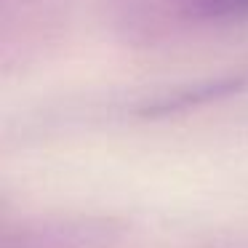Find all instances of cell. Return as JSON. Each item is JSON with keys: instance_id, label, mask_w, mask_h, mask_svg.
Returning <instances> with one entry per match:
<instances>
[{"instance_id": "obj_1", "label": "cell", "mask_w": 248, "mask_h": 248, "mask_svg": "<svg viewBox=\"0 0 248 248\" xmlns=\"http://www.w3.org/2000/svg\"><path fill=\"white\" fill-rule=\"evenodd\" d=\"M115 27L131 40L155 43L179 30L248 19V0H109Z\"/></svg>"}, {"instance_id": "obj_2", "label": "cell", "mask_w": 248, "mask_h": 248, "mask_svg": "<svg viewBox=\"0 0 248 248\" xmlns=\"http://www.w3.org/2000/svg\"><path fill=\"white\" fill-rule=\"evenodd\" d=\"M70 0H3V56H32L67 19Z\"/></svg>"}]
</instances>
